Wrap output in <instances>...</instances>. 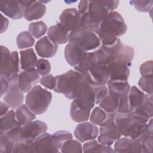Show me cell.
I'll list each match as a JSON object with an SVG mask.
<instances>
[{
  "label": "cell",
  "mask_w": 153,
  "mask_h": 153,
  "mask_svg": "<svg viewBox=\"0 0 153 153\" xmlns=\"http://www.w3.org/2000/svg\"><path fill=\"white\" fill-rule=\"evenodd\" d=\"M82 78V75L74 70H69L63 74L57 75L55 76L54 91L62 93L66 97L74 100L76 88Z\"/></svg>",
  "instance_id": "obj_1"
},
{
  "label": "cell",
  "mask_w": 153,
  "mask_h": 153,
  "mask_svg": "<svg viewBox=\"0 0 153 153\" xmlns=\"http://www.w3.org/2000/svg\"><path fill=\"white\" fill-rule=\"evenodd\" d=\"M52 99V94L40 85H35L28 91L26 105L36 115L44 114L48 109Z\"/></svg>",
  "instance_id": "obj_2"
},
{
  "label": "cell",
  "mask_w": 153,
  "mask_h": 153,
  "mask_svg": "<svg viewBox=\"0 0 153 153\" xmlns=\"http://www.w3.org/2000/svg\"><path fill=\"white\" fill-rule=\"evenodd\" d=\"M69 42L76 44L85 51H93L99 48L101 42L93 31L81 25L70 32Z\"/></svg>",
  "instance_id": "obj_3"
},
{
  "label": "cell",
  "mask_w": 153,
  "mask_h": 153,
  "mask_svg": "<svg viewBox=\"0 0 153 153\" xmlns=\"http://www.w3.org/2000/svg\"><path fill=\"white\" fill-rule=\"evenodd\" d=\"M99 27L117 37L123 35L127 29L123 17L115 11H111L107 14L100 23Z\"/></svg>",
  "instance_id": "obj_4"
},
{
  "label": "cell",
  "mask_w": 153,
  "mask_h": 153,
  "mask_svg": "<svg viewBox=\"0 0 153 153\" xmlns=\"http://www.w3.org/2000/svg\"><path fill=\"white\" fill-rule=\"evenodd\" d=\"M96 61L90 70L84 76L90 82L99 85H106L110 76L109 65L100 61L94 50Z\"/></svg>",
  "instance_id": "obj_5"
},
{
  "label": "cell",
  "mask_w": 153,
  "mask_h": 153,
  "mask_svg": "<svg viewBox=\"0 0 153 153\" xmlns=\"http://www.w3.org/2000/svg\"><path fill=\"white\" fill-rule=\"evenodd\" d=\"M95 103L81 99H75L71 104L70 116L72 120L76 123L87 121L90 115L91 109Z\"/></svg>",
  "instance_id": "obj_6"
},
{
  "label": "cell",
  "mask_w": 153,
  "mask_h": 153,
  "mask_svg": "<svg viewBox=\"0 0 153 153\" xmlns=\"http://www.w3.org/2000/svg\"><path fill=\"white\" fill-rule=\"evenodd\" d=\"M130 65V63L115 56L109 66L110 76L108 81H127L130 74L128 67Z\"/></svg>",
  "instance_id": "obj_7"
},
{
  "label": "cell",
  "mask_w": 153,
  "mask_h": 153,
  "mask_svg": "<svg viewBox=\"0 0 153 153\" xmlns=\"http://www.w3.org/2000/svg\"><path fill=\"white\" fill-rule=\"evenodd\" d=\"M47 126L46 123L39 120L31 121L20 129V139L25 140L34 141L41 134L46 132Z\"/></svg>",
  "instance_id": "obj_8"
},
{
  "label": "cell",
  "mask_w": 153,
  "mask_h": 153,
  "mask_svg": "<svg viewBox=\"0 0 153 153\" xmlns=\"http://www.w3.org/2000/svg\"><path fill=\"white\" fill-rule=\"evenodd\" d=\"M21 127L19 126L7 133H0V153L13 152L15 145L21 140Z\"/></svg>",
  "instance_id": "obj_9"
},
{
  "label": "cell",
  "mask_w": 153,
  "mask_h": 153,
  "mask_svg": "<svg viewBox=\"0 0 153 153\" xmlns=\"http://www.w3.org/2000/svg\"><path fill=\"white\" fill-rule=\"evenodd\" d=\"M82 15L75 8L63 10L59 17L60 24L71 32L77 27L82 25Z\"/></svg>",
  "instance_id": "obj_10"
},
{
  "label": "cell",
  "mask_w": 153,
  "mask_h": 153,
  "mask_svg": "<svg viewBox=\"0 0 153 153\" xmlns=\"http://www.w3.org/2000/svg\"><path fill=\"white\" fill-rule=\"evenodd\" d=\"M99 133L97 140L101 144L106 146H111L122 136L115 121L103 126H100Z\"/></svg>",
  "instance_id": "obj_11"
},
{
  "label": "cell",
  "mask_w": 153,
  "mask_h": 153,
  "mask_svg": "<svg viewBox=\"0 0 153 153\" xmlns=\"http://www.w3.org/2000/svg\"><path fill=\"white\" fill-rule=\"evenodd\" d=\"M0 9L5 16L17 20L24 16L26 7L21 1H1Z\"/></svg>",
  "instance_id": "obj_12"
},
{
  "label": "cell",
  "mask_w": 153,
  "mask_h": 153,
  "mask_svg": "<svg viewBox=\"0 0 153 153\" xmlns=\"http://www.w3.org/2000/svg\"><path fill=\"white\" fill-rule=\"evenodd\" d=\"M99 128L94 124L90 122H82L74 130L75 138L80 142H85L94 139L99 135Z\"/></svg>",
  "instance_id": "obj_13"
},
{
  "label": "cell",
  "mask_w": 153,
  "mask_h": 153,
  "mask_svg": "<svg viewBox=\"0 0 153 153\" xmlns=\"http://www.w3.org/2000/svg\"><path fill=\"white\" fill-rule=\"evenodd\" d=\"M39 74L35 68H32L21 72L18 76L19 88L23 93L28 92L33 85L36 84L39 81Z\"/></svg>",
  "instance_id": "obj_14"
},
{
  "label": "cell",
  "mask_w": 153,
  "mask_h": 153,
  "mask_svg": "<svg viewBox=\"0 0 153 153\" xmlns=\"http://www.w3.org/2000/svg\"><path fill=\"white\" fill-rule=\"evenodd\" d=\"M114 151L115 152L140 153L142 152V146L138 139H131L124 136L115 142Z\"/></svg>",
  "instance_id": "obj_15"
},
{
  "label": "cell",
  "mask_w": 153,
  "mask_h": 153,
  "mask_svg": "<svg viewBox=\"0 0 153 153\" xmlns=\"http://www.w3.org/2000/svg\"><path fill=\"white\" fill-rule=\"evenodd\" d=\"M34 152H59L60 150L54 145L52 135L50 133H44L37 138L33 143Z\"/></svg>",
  "instance_id": "obj_16"
},
{
  "label": "cell",
  "mask_w": 153,
  "mask_h": 153,
  "mask_svg": "<svg viewBox=\"0 0 153 153\" xmlns=\"http://www.w3.org/2000/svg\"><path fill=\"white\" fill-rule=\"evenodd\" d=\"M35 50L40 57L50 58L56 54L58 50V45L53 42L48 36H44L36 43Z\"/></svg>",
  "instance_id": "obj_17"
},
{
  "label": "cell",
  "mask_w": 153,
  "mask_h": 153,
  "mask_svg": "<svg viewBox=\"0 0 153 153\" xmlns=\"http://www.w3.org/2000/svg\"><path fill=\"white\" fill-rule=\"evenodd\" d=\"M86 13L93 22L100 25V23L110 11L101 1H89L88 8Z\"/></svg>",
  "instance_id": "obj_18"
},
{
  "label": "cell",
  "mask_w": 153,
  "mask_h": 153,
  "mask_svg": "<svg viewBox=\"0 0 153 153\" xmlns=\"http://www.w3.org/2000/svg\"><path fill=\"white\" fill-rule=\"evenodd\" d=\"M86 51L78 45L69 43L65 49V57L67 63L72 66L78 65L83 59Z\"/></svg>",
  "instance_id": "obj_19"
},
{
  "label": "cell",
  "mask_w": 153,
  "mask_h": 153,
  "mask_svg": "<svg viewBox=\"0 0 153 153\" xmlns=\"http://www.w3.org/2000/svg\"><path fill=\"white\" fill-rule=\"evenodd\" d=\"M106 85L109 93L116 98L118 102L128 97L130 86L127 81H108Z\"/></svg>",
  "instance_id": "obj_20"
},
{
  "label": "cell",
  "mask_w": 153,
  "mask_h": 153,
  "mask_svg": "<svg viewBox=\"0 0 153 153\" xmlns=\"http://www.w3.org/2000/svg\"><path fill=\"white\" fill-rule=\"evenodd\" d=\"M117 114L106 112L100 106H97L92 111L90 115V120L95 125L103 126L115 121Z\"/></svg>",
  "instance_id": "obj_21"
},
{
  "label": "cell",
  "mask_w": 153,
  "mask_h": 153,
  "mask_svg": "<svg viewBox=\"0 0 153 153\" xmlns=\"http://www.w3.org/2000/svg\"><path fill=\"white\" fill-rule=\"evenodd\" d=\"M49 38L56 44H63L69 41L70 32L60 23L51 26L47 32Z\"/></svg>",
  "instance_id": "obj_22"
},
{
  "label": "cell",
  "mask_w": 153,
  "mask_h": 153,
  "mask_svg": "<svg viewBox=\"0 0 153 153\" xmlns=\"http://www.w3.org/2000/svg\"><path fill=\"white\" fill-rule=\"evenodd\" d=\"M151 96V95L145 93L136 86L130 87L128 99L132 111L146 103L149 100Z\"/></svg>",
  "instance_id": "obj_23"
},
{
  "label": "cell",
  "mask_w": 153,
  "mask_h": 153,
  "mask_svg": "<svg viewBox=\"0 0 153 153\" xmlns=\"http://www.w3.org/2000/svg\"><path fill=\"white\" fill-rule=\"evenodd\" d=\"M46 7L41 1H32L26 8L24 17L27 21L42 18L45 14Z\"/></svg>",
  "instance_id": "obj_24"
},
{
  "label": "cell",
  "mask_w": 153,
  "mask_h": 153,
  "mask_svg": "<svg viewBox=\"0 0 153 153\" xmlns=\"http://www.w3.org/2000/svg\"><path fill=\"white\" fill-rule=\"evenodd\" d=\"M4 102L11 108L17 109L24 100L23 92L19 87L10 88L3 97Z\"/></svg>",
  "instance_id": "obj_25"
},
{
  "label": "cell",
  "mask_w": 153,
  "mask_h": 153,
  "mask_svg": "<svg viewBox=\"0 0 153 153\" xmlns=\"http://www.w3.org/2000/svg\"><path fill=\"white\" fill-rule=\"evenodd\" d=\"M134 122L131 113H117L115 123L121 135L128 137L130 126Z\"/></svg>",
  "instance_id": "obj_26"
},
{
  "label": "cell",
  "mask_w": 153,
  "mask_h": 153,
  "mask_svg": "<svg viewBox=\"0 0 153 153\" xmlns=\"http://www.w3.org/2000/svg\"><path fill=\"white\" fill-rule=\"evenodd\" d=\"M21 69L23 71L35 68L38 62L37 57L33 48H27L20 52Z\"/></svg>",
  "instance_id": "obj_27"
},
{
  "label": "cell",
  "mask_w": 153,
  "mask_h": 153,
  "mask_svg": "<svg viewBox=\"0 0 153 153\" xmlns=\"http://www.w3.org/2000/svg\"><path fill=\"white\" fill-rule=\"evenodd\" d=\"M19 126H22L17 120L16 112L13 109L10 110L5 115L1 117L0 133H7Z\"/></svg>",
  "instance_id": "obj_28"
},
{
  "label": "cell",
  "mask_w": 153,
  "mask_h": 153,
  "mask_svg": "<svg viewBox=\"0 0 153 153\" xmlns=\"http://www.w3.org/2000/svg\"><path fill=\"white\" fill-rule=\"evenodd\" d=\"M15 112L16 118L22 126L33 121L36 118V114L26 105H20L16 109Z\"/></svg>",
  "instance_id": "obj_29"
},
{
  "label": "cell",
  "mask_w": 153,
  "mask_h": 153,
  "mask_svg": "<svg viewBox=\"0 0 153 153\" xmlns=\"http://www.w3.org/2000/svg\"><path fill=\"white\" fill-rule=\"evenodd\" d=\"M84 152H114L111 146H106L101 144L98 140L93 139L85 143L82 147Z\"/></svg>",
  "instance_id": "obj_30"
},
{
  "label": "cell",
  "mask_w": 153,
  "mask_h": 153,
  "mask_svg": "<svg viewBox=\"0 0 153 153\" xmlns=\"http://www.w3.org/2000/svg\"><path fill=\"white\" fill-rule=\"evenodd\" d=\"M99 106L108 113H117L118 100L109 92L99 103Z\"/></svg>",
  "instance_id": "obj_31"
},
{
  "label": "cell",
  "mask_w": 153,
  "mask_h": 153,
  "mask_svg": "<svg viewBox=\"0 0 153 153\" xmlns=\"http://www.w3.org/2000/svg\"><path fill=\"white\" fill-rule=\"evenodd\" d=\"M16 42L18 48L23 49L32 47L35 43V39L29 32L24 31L18 35Z\"/></svg>",
  "instance_id": "obj_32"
},
{
  "label": "cell",
  "mask_w": 153,
  "mask_h": 153,
  "mask_svg": "<svg viewBox=\"0 0 153 153\" xmlns=\"http://www.w3.org/2000/svg\"><path fill=\"white\" fill-rule=\"evenodd\" d=\"M19 57L17 51H14L11 52V59L7 69L6 72L3 75H0V76H8L14 74H18L19 72Z\"/></svg>",
  "instance_id": "obj_33"
},
{
  "label": "cell",
  "mask_w": 153,
  "mask_h": 153,
  "mask_svg": "<svg viewBox=\"0 0 153 153\" xmlns=\"http://www.w3.org/2000/svg\"><path fill=\"white\" fill-rule=\"evenodd\" d=\"M60 152L63 153H81L83 152V149L79 141L71 139L63 143Z\"/></svg>",
  "instance_id": "obj_34"
},
{
  "label": "cell",
  "mask_w": 153,
  "mask_h": 153,
  "mask_svg": "<svg viewBox=\"0 0 153 153\" xmlns=\"http://www.w3.org/2000/svg\"><path fill=\"white\" fill-rule=\"evenodd\" d=\"M28 30L33 37L38 39L46 33L47 31V27L44 22L39 21L31 23L28 27Z\"/></svg>",
  "instance_id": "obj_35"
},
{
  "label": "cell",
  "mask_w": 153,
  "mask_h": 153,
  "mask_svg": "<svg viewBox=\"0 0 153 153\" xmlns=\"http://www.w3.org/2000/svg\"><path fill=\"white\" fill-rule=\"evenodd\" d=\"M72 134L68 131H58L52 135L53 142L54 146L60 151L63 143L68 140L72 139Z\"/></svg>",
  "instance_id": "obj_36"
},
{
  "label": "cell",
  "mask_w": 153,
  "mask_h": 153,
  "mask_svg": "<svg viewBox=\"0 0 153 153\" xmlns=\"http://www.w3.org/2000/svg\"><path fill=\"white\" fill-rule=\"evenodd\" d=\"M33 141L20 140L14 146L13 153H33Z\"/></svg>",
  "instance_id": "obj_37"
},
{
  "label": "cell",
  "mask_w": 153,
  "mask_h": 153,
  "mask_svg": "<svg viewBox=\"0 0 153 153\" xmlns=\"http://www.w3.org/2000/svg\"><path fill=\"white\" fill-rule=\"evenodd\" d=\"M11 54V53L6 47L1 46V75L4 74L7 71L10 61Z\"/></svg>",
  "instance_id": "obj_38"
},
{
  "label": "cell",
  "mask_w": 153,
  "mask_h": 153,
  "mask_svg": "<svg viewBox=\"0 0 153 153\" xmlns=\"http://www.w3.org/2000/svg\"><path fill=\"white\" fill-rule=\"evenodd\" d=\"M138 85L143 92L152 95V75L142 76L138 81Z\"/></svg>",
  "instance_id": "obj_39"
},
{
  "label": "cell",
  "mask_w": 153,
  "mask_h": 153,
  "mask_svg": "<svg viewBox=\"0 0 153 153\" xmlns=\"http://www.w3.org/2000/svg\"><path fill=\"white\" fill-rule=\"evenodd\" d=\"M36 68L37 71L42 76L48 75L51 71V65L49 61L44 59H39L38 60Z\"/></svg>",
  "instance_id": "obj_40"
},
{
  "label": "cell",
  "mask_w": 153,
  "mask_h": 153,
  "mask_svg": "<svg viewBox=\"0 0 153 153\" xmlns=\"http://www.w3.org/2000/svg\"><path fill=\"white\" fill-rule=\"evenodd\" d=\"M135 8L140 12H148L152 8V1H132L130 2Z\"/></svg>",
  "instance_id": "obj_41"
},
{
  "label": "cell",
  "mask_w": 153,
  "mask_h": 153,
  "mask_svg": "<svg viewBox=\"0 0 153 153\" xmlns=\"http://www.w3.org/2000/svg\"><path fill=\"white\" fill-rule=\"evenodd\" d=\"M40 84L45 88L50 90H54L55 86V76L53 75L48 74L42 76L39 80Z\"/></svg>",
  "instance_id": "obj_42"
},
{
  "label": "cell",
  "mask_w": 153,
  "mask_h": 153,
  "mask_svg": "<svg viewBox=\"0 0 153 153\" xmlns=\"http://www.w3.org/2000/svg\"><path fill=\"white\" fill-rule=\"evenodd\" d=\"M152 61L149 60L142 63L140 66V73L142 76L152 75Z\"/></svg>",
  "instance_id": "obj_43"
},
{
  "label": "cell",
  "mask_w": 153,
  "mask_h": 153,
  "mask_svg": "<svg viewBox=\"0 0 153 153\" xmlns=\"http://www.w3.org/2000/svg\"><path fill=\"white\" fill-rule=\"evenodd\" d=\"M1 81V97H2L10 89L9 84L7 78L4 76H0Z\"/></svg>",
  "instance_id": "obj_44"
},
{
  "label": "cell",
  "mask_w": 153,
  "mask_h": 153,
  "mask_svg": "<svg viewBox=\"0 0 153 153\" xmlns=\"http://www.w3.org/2000/svg\"><path fill=\"white\" fill-rule=\"evenodd\" d=\"M103 4L106 7L110 12L113 11L118 7V1H102Z\"/></svg>",
  "instance_id": "obj_45"
},
{
  "label": "cell",
  "mask_w": 153,
  "mask_h": 153,
  "mask_svg": "<svg viewBox=\"0 0 153 153\" xmlns=\"http://www.w3.org/2000/svg\"><path fill=\"white\" fill-rule=\"evenodd\" d=\"M89 1H81L78 5V11L82 15L86 13L88 8Z\"/></svg>",
  "instance_id": "obj_46"
},
{
  "label": "cell",
  "mask_w": 153,
  "mask_h": 153,
  "mask_svg": "<svg viewBox=\"0 0 153 153\" xmlns=\"http://www.w3.org/2000/svg\"><path fill=\"white\" fill-rule=\"evenodd\" d=\"M1 22H2L1 33H2L5 32L7 29V27L8 26V20L6 17H5L2 14H1Z\"/></svg>",
  "instance_id": "obj_47"
},
{
  "label": "cell",
  "mask_w": 153,
  "mask_h": 153,
  "mask_svg": "<svg viewBox=\"0 0 153 153\" xmlns=\"http://www.w3.org/2000/svg\"><path fill=\"white\" fill-rule=\"evenodd\" d=\"M9 106L4 102H1L0 103V110H1V117H3L4 115H5L9 111H8V109H9Z\"/></svg>",
  "instance_id": "obj_48"
}]
</instances>
